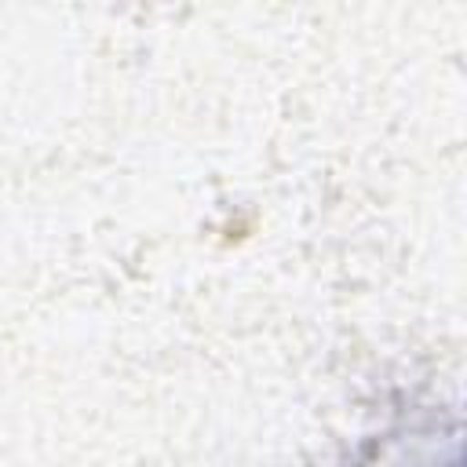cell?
I'll return each instance as SVG.
<instances>
[{
	"label": "cell",
	"mask_w": 467,
	"mask_h": 467,
	"mask_svg": "<svg viewBox=\"0 0 467 467\" xmlns=\"http://www.w3.org/2000/svg\"><path fill=\"white\" fill-rule=\"evenodd\" d=\"M343 467H460V420L423 409L365 438Z\"/></svg>",
	"instance_id": "6da1fadb"
}]
</instances>
